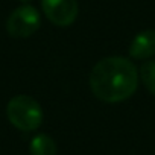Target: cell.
I'll use <instances>...</instances> for the list:
<instances>
[{"label":"cell","instance_id":"6da1fadb","mask_svg":"<svg viewBox=\"0 0 155 155\" xmlns=\"http://www.w3.org/2000/svg\"><path fill=\"white\" fill-rule=\"evenodd\" d=\"M138 79V70L131 59L108 56L94 64L90 73V88L99 101L117 104L135 93Z\"/></svg>","mask_w":155,"mask_h":155},{"label":"cell","instance_id":"7a4b0ae2","mask_svg":"<svg viewBox=\"0 0 155 155\" xmlns=\"http://www.w3.org/2000/svg\"><path fill=\"white\" fill-rule=\"evenodd\" d=\"M8 120L20 131H35L43 123L41 105L28 94L14 96L6 105Z\"/></svg>","mask_w":155,"mask_h":155},{"label":"cell","instance_id":"3957f363","mask_svg":"<svg viewBox=\"0 0 155 155\" xmlns=\"http://www.w3.org/2000/svg\"><path fill=\"white\" fill-rule=\"evenodd\" d=\"M41 25L40 12L31 6L23 5L11 12L6 21V31L14 38H28L34 35Z\"/></svg>","mask_w":155,"mask_h":155},{"label":"cell","instance_id":"277c9868","mask_svg":"<svg viewBox=\"0 0 155 155\" xmlns=\"http://www.w3.org/2000/svg\"><path fill=\"white\" fill-rule=\"evenodd\" d=\"M41 8L47 20L59 28L73 25L79 14L76 0H41Z\"/></svg>","mask_w":155,"mask_h":155},{"label":"cell","instance_id":"5b68a950","mask_svg":"<svg viewBox=\"0 0 155 155\" xmlns=\"http://www.w3.org/2000/svg\"><path fill=\"white\" fill-rule=\"evenodd\" d=\"M129 55L135 59H149L155 55V31L147 29L138 32L131 44H129Z\"/></svg>","mask_w":155,"mask_h":155},{"label":"cell","instance_id":"8992f818","mask_svg":"<svg viewBox=\"0 0 155 155\" xmlns=\"http://www.w3.org/2000/svg\"><path fill=\"white\" fill-rule=\"evenodd\" d=\"M31 155H56L58 147L55 140L47 134H38L31 140L29 144Z\"/></svg>","mask_w":155,"mask_h":155},{"label":"cell","instance_id":"52a82bcc","mask_svg":"<svg viewBox=\"0 0 155 155\" xmlns=\"http://www.w3.org/2000/svg\"><path fill=\"white\" fill-rule=\"evenodd\" d=\"M138 76L149 93L155 96V59H147L138 70Z\"/></svg>","mask_w":155,"mask_h":155},{"label":"cell","instance_id":"ba28073f","mask_svg":"<svg viewBox=\"0 0 155 155\" xmlns=\"http://www.w3.org/2000/svg\"><path fill=\"white\" fill-rule=\"evenodd\" d=\"M20 2H21V3H26V5H28L29 2H32V0H20Z\"/></svg>","mask_w":155,"mask_h":155}]
</instances>
